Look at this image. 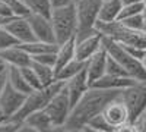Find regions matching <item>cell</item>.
<instances>
[{
    "label": "cell",
    "instance_id": "obj_42",
    "mask_svg": "<svg viewBox=\"0 0 146 132\" xmlns=\"http://www.w3.org/2000/svg\"><path fill=\"white\" fill-rule=\"evenodd\" d=\"M142 0H121V3H123V6L126 5H133V3H140Z\"/></svg>",
    "mask_w": 146,
    "mask_h": 132
},
{
    "label": "cell",
    "instance_id": "obj_37",
    "mask_svg": "<svg viewBox=\"0 0 146 132\" xmlns=\"http://www.w3.org/2000/svg\"><path fill=\"white\" fill-rule=\"evenodd\" d=\"M123 46H124V44H123ZM124 49L129 52L130 56L139 59V60H142L143 56H145V53H146L145 49H140V47H135V46H124Z\"/></svg>",
    "mask_w": 146,
    "mask_h": 132
},
{
    "label": "cell",
    "instance_id": "obj_8",
    "mask_svg": "<svg viewBox=\"0 0 146 132\" xmlns=\"http://www.w3.org/2000/svg\"><path fill=\"white\" fill-rule=\"evenodd\" d=\"M44 110L50 116L51 122L54 125H66L67 119L70 116V112H72V103L69 100V95H67L64 87L62 91H58L51 98V101L47 104Z\"/></svg>",
    "mask_w": 146,
    "mask_h": 132
},
{
    "label": "cell",
    "instance_id": "obj_12",
    "mask_svg": "<svg viewBox=\"0 0 146 132\" xmlns=\"http://www.w3.org/2000/svg\"><path fill=\"white\" fill-rule=\"evenodd\" d=\"M102 40L104 35L100 31L82 40H76V59L82 62H88L95 53H98L102 49Z\"/></svg>",
    "mask_w": 146,
    "mask_h": 132
},
{
    "label": "cell",
    "instance_id": "obj_41",
    "mask_svg": "<svg viewBox=\"0 0 146 132\" xmlns=\"http://www.w3.org/2000/svg\"><path fill=\"white\" fill-rule=\"evenodd\" d=\"M7 121H10V119H9V116L6 115V112L3 110V107L0 106V125H3V123L7 122Z\"/></svg>",
    "mask_w": 146,
    "mask_h": 132
},
{
    "label": "cell",
    "instance_id": "obj_46",
    "mask_svg": "<svg viewBox=\"0 0 146 132\" xmlns=\"http://www.w3.org/2000/svg\"><path fill=\"white\" fill-rule=\"evenodd\" d=\"M142 3H143V6H145V9H146V0H142Z\"/></svg>",
    "mask_w": 146,
    "mask_h": 132
},
{
    "label": "cell",
    "instance_id": "obj_22",
    "mask_svg": "<svg viewBox=\"0 0 146 132\" xmlns=\"http://www.w3.org/2000/svg\"><path fill=\"white\" fill-rule=\"evenodd\" d=\"M19 47H22L28 54L32 56H38V54H44V53H51V52H57L58 44H51V43H44V41H31V43H25V44H19Z\"/></svg>",
    "mask_w": 146,
    "mask_h": 132
},
{
    "label": "cell",
    "instance_id": "obj_27",
    "mask_svg": "<svg viewBox=\"0 0 146 132\" xmlns=\"http://www.w3.org/2000/svg\"><path fill=\"white\" fill-rule=\"evenodd\" d=\"M21 70H22L23 76H25L27 82L29 84V87H31L32 90H40V88H42V84H41L38 75H36V72L32 69L31 65H29V66H25V68H21Z\"/></svg>",
    "mask_w": 146,
    "mask_h": 132
},
{
    "label": "cell",
    "instance_id": "obj_14",
    "mask_svg": "<svg viewBox=\"0 0 146 132\" xmlns=\"http://www.w3.org/2000/svg\"><path fill=\"white\" fill-rule=\"evenodd\" d=\"M91 88L89 85V81H88V75H86V68L85 70H82L79 75H76L75 78L69 79L67 82H64V90L69 95V100L72 103V109L75 106L88 90Z\"/></svg>",
    "mask_w": 146,
    "mask_h": 132
},
{
    "label": "cell",
    "instance_id": "obj_39",
    "mask_svg": "<svg viewBox=\"0 0 146 132\" xmlns=\"http://www.w3.org/2000/svg\"><path fill=\"white\" fill-rule=\"evenodd\" d=\"M15 132H40V131L35 129V128H32L31 125H28V123H25V122H21V123L18 125V128H16Z\"/></svg>",
    "mask_w": 146,
    "mask_h": 132
},
{
    "label": "cell",
    "instance_id": "obj_1",
    "mask_svg": "<svg viewBox=\"0 0 146 132\" xmlns=\"http://www.w3.org/2000/svg\"><path fill=\"white\" fill-rule=\"evenodd\" d=\"M120 91H111V90H101L91 87L83 97L73 106L70 112V116L66 122V128L70 132H79L86 126L95 116L102 113L104 107L111 101L113 98L118 97Z\"/></svg>",
    "mask_w": 146,
    "mask_h": 132
},
{
    "label": "cell",
    "instance_id": "obj_6",
    "mask_svg": "<svg viewBox=\"0 0 146 132\" xmlns=\"http://www.w3.org/2000/svg\"><path fill=\"white\" fill-rule=\"evenodd\" d=\"M96 29L102 35L110 37L124 46H135L146 50V31H135L124 27L120 21L115 22H101L98 21Z\"/></svg>",
    "mask_w": 146,
    "mask_h": 132
},
{
    "label": "cell",
    "instance_id": "obj_47",
    "mask_svg": "<svg viewBox=\"0 0 146 132\" xmlns=\"http://www.w3.org/2000/svg\"><path fill=\"white\" fill-rule=\"evenodd\" d=\"M102 2H105V0H102Z\"/></svg>",
    "mask_w": 146,
    "mask_h": 132
},
{
    "label": "cell",
    "instance_id": "obj_35",
    "mask_svg": "<svg viewBox=\"0 0 146 132\" xmlns=\"http://www.w3.org/2000/svg\"><path fill=\"white\" fill-rule=\"evenodd\" d=\"M13 18H16V16H15L13 12H12V9L9 7V5L5 0H0V21L3 22V25Z\"/></svg>",
    "mask_w": 146,
    "mask_h": 132
},
{
    "label": "cell",
    "instance_id": "obj_5",
    "mask_svg": "<svg viewBox=\"0 0 146 132\" xmlns=\"http://www.w3.org/2000/svg\"><path fill=\"white\" fill-rule=\"evenodd\" d=\"M102 46H104V49L107 50V53L110 56L114 57L117 62H120L121 65H123V68L126 69L129 76L135 78L136 81H146V69H145L142 60L130 56L129 52L124 49V46L121 43L104 35Z\"/></svg>",
    "mask_w": 146,
    "mask_h": 132
},
{
    "label": "cell",
    "instance_id": "obj_23",
    "mask_svg": "<svg viewBox=\"0 0 146 132\" xmlns=\"http://www.w3.org/2000/svg\"><path fill=\"white\" fill-rule=\"evenodd\" d=\"M32 69L36 72V75H38L42 87H48L54 84L57 79H56V70L53 66H48V65H42V63H38V62H34L31 63Z\"/></svg>",
    "mask_w": 146,
    "mask_h": 132
},
{
    "label": "cell",
    "instance_id": "obj_25",
    "mask_svg": "<svg viewBox=\"0 0 146 132\" xmlns=\"http://www.w3.org/2000/svg\"><path fill=\"white\" fill-rule=\"evenodd\" d=\"M27 6L29 7L31 13H38L44 16H51L53 6H51V0H25Z\"/></svg>",
    "mask_w": 146,
    "mask_h": 132
},
{
    "label": "cell",
    "instance_id": "obj_20",
    "mask_svg": "<svg viewBox=\"0 0 146 132\" xmlns=\"http://www.w3.org/2000/svg\"><path fill=\"white\" fill-rule=\"evenodd\" d=\"M86 68V62H82L79 59H73L72 62H69L67 65H64L56 74V79L62 81V82H67L69 79L75 78L76 75H79L82 70H85Z\"/></svg>",
    "mask_w": 146,
    "mask_h": 132
},
{
    "label": "cell",
    "instance_id": "obj_33",
    "mask_svg": "<svg viewBox=\"0 0 146 132\" xmlns=\"http://www.w3.org/2000/svg\"><path fill=\"white\" fill-rule=\"evenodd\" d=\"M9 72H10V65L6 63L3 59L0 57V92H2L9 84Z\"/></svg>",
    "mask_w": 146,
    "mask_h": 132
},
{
    "label": "cell",
    "instance_id": "obj_4",
    "mask_svg": "<svg viewBox=\"0 0 146 132\" xmlns=\"http://www.w3.org/2000/svg\"><path fill=\"white\" fill-rule=\"evenodd\" d=\"M102 0H76V18H78V32L76 40L95 34L96 23L100 21V7Z\"/></svg>",
    "mask_w": 146,
    "mask_h": 132
},
{
    "label": "cell",
    "instance_id": "obj_15",
    "mask_svg": "<svg viewBox=\"0 0 146 132\" xmlns=\"http://www.w3.org/2000/svg\"><path fill=\"white\" fill-rule=\"evenodd\" d=\"M107 60H108V53L102 46V49L98 53H95L86 62V75L89 85H92L95 81H98L107 74Z\"/></svg>",
    "mask_w": 146,
    "mask_h": 132
},
{
    "label": "cell",
    "instance_id": "obj_28",
    "mask_svg": "<svg viewBox=\"0 0 146 132\" xmlns=\"http://www.w3.org/2000/svg\"><path fill=\"white\" fill-rule=\"evenodd\" d=\"M12 9V12L15 13V16H28L31 13L29 7L27 6L25 0H5Z\"/></svg>",
    "mask_w": 146,
    "mask_h": 132
},
{
    "label": "cell",
    "instance_id": "obj_9",
    "mask_svg": "<svg viewBox=\"0 0 146 132\" xmlns=\"http://www.w3.org/2000/svg\"><path fill=\"white\" fill-rule=\"evenodd\" d=\"M121 94V92H120ZM102 116L105 117V121L108 122V125L111 128H115V126H120L126 122L130 121V113H129V109L126 103L123 101V98L120 97H115L110 101L102 110Z\"/></svg>",
    "mask_w": 146,
    "mask_h": 132
},
{
    "label": "cell",
    "instance_id": "obj_26",
    "mask_svg": "<svg viewBox=\"0 0 146 132\" xmlns=\"http://www.w3.org/2000/svg\"><path fill=\"white\" fill-rule=\"evenodd\" d=\"M120 22L123 23L124 27L135 29V31H145V12L135 16H129L124 19H120Z\"/></svg>",
    "mask_w": 146,
    "mask_h": 132
},
{
    "label": "cell",
    "instance_id": "obj_10",
    "mask_svg": "<svg viewBox=\"0 0 146 132\" xmlns=\"http://www.w3.org/2000/svg\"><path fill=\"white\" fill-rule=\"evenodd\" d=\"M28 21L32 27L34 35L38 41H44V43H51V44H57L56 40V34H54V28L51 19L44 15H38V13H29Z\"/></svg>",
    "mask_w": 146,
    "mask_h": 132
},
{
    "label": "cell",
    "instance_id": "obj_18",
    "mask_svg": "<svg viewBox=\"0 0 146 132\" xmlns=\"http://www.w3.org/2000/svg\"><path fill=\"white\" fill-rule=\"evenodd\" d=\"M73 59H76V38L69 40L63 44H58V49L56 52V66H54L56 74L64 65L72 62Z\"/></svg>",
    "mask_w": 146,
    "mask_h": 132
},
{
    "label": "cell",
    "instance_id": "obj_2",
    "mask_svg": "<svg viewBox=\"0 0 146 132\" xmlns=\"http://www.w3.org/2000/svg\"><path fill=\"white\" fill-rule=\"evenodd\" d=\"M64 87V82L62 81H56L54 84H51V85L48 87H42L40 90H34L31 91L27 98H25V103H23V106L21 107V110L10 119V121H16V122H23L25 119L35 113V112H40V110H44L47 104L51 101V98L54 97V95L62 91Z\"/></svg>",
    "mask_w": 146,
    "mask_h": 132
},
{
    "label": "cell",
    "instance_id": "obj_34",
    "mask_svg": "<svg viewBox=\"0 0 146 132\" xmlns=\"http://www.w3.org/2000/svg\"><path fill=\"white\" fill-rule=\"evenodd\" d=\"M34 62H38L42 65H48V66H56V52L51 53H44V54H38V56H32Z\"/></svg>",
    "mask_w": 146,
    "mask_h": 132
},
{
    "label": "cell",
    "instance_id": "obj_43",
    "mask_svg": "<svg viewBox=\"0 0 146 132\" xmlns=\"http://www.w3.org/2000/svg\"><path fill=\"white\" fill-rule=\"evenodd\" d=\"M142 63H143V66H145V69H146V53H145V56H143V59H142Z\"/></svg>",
    "mask_w": 146,
    "mask_h": 132
},
{
    "label": "cell",
    "instance_id": "obj_16",
    "mask_svg": "<svg viewBox=\"0 0 146 132\" xmlns=\"http://www.w3.org/2000/svg\"><path fill=\"white\" fill-rule=\"evenodd\" d=\"M136 82L135 78L131 76H117V75H108L105 74L102 78L95 81L91 87L101 88V90H111V91H120L124 90Z\"/></svg>",
    "mask_w": 146,
    "mask_h": 132
},
{
    "label": "cell",
    "instance_id": "obj_29",
    "mask_svg": "<svg viewBox=\"0 0 146 132\" xmlns=\"http://www.w3.org/2000/svg\"><path fill=\"white\" fill-rule=\"evenodd\" d=\"M107 74L108 75H117V76H129L126 69L123 68V65L120 62H117L110 54H108V60H107Z\"/></svg>",
    "mask_w": 146,
    "mask_h": 132
},
{
    "label": "cell",
    "instance_id": "obj_24",
    "mask_svg": "<svg viewBox=\"0 0 146 132\" xmlns=\"http://www.w3.org/2000/svg\"><path fill=\"white\" fill-rule=\"evenodd\" d=\"M23 122L28 123V125H31V126H32V128H35V129H38L40 132L45 131L48 126L54 125V123L51 122L50 116H48V115L45 113V110H40V112H35V113L29 115V116H28Z\"/></svg>",
    "mask_w": 146,
    "mask_h": 132
},
{
    "label": "cell",
    "instance_id": "obj_30",
    "mask_svg": "<svg viewBox=\"0 0 146 132\" xmlns=\"http://www.w3.org/2000/svg\"><path fill=\"white\" fill-rule=\"evenodd\" d=\"M18 44H19V41L5 27L0 29V52L7 50V49H10V47H15Z\"/></svg>",
    "mask_w": 146,
    "mask_h": 132
},
{
    "label": "cell",
    "instance_id": "obj_44",
    "mask_svg": "<svg viewBox=\"0 0 146 132\" xmlns=\"http://www.w3.org/2000/svg\"><path fill=\"white\" fill-rule=\"evenodd\" d=\"M145 31H146V10H145Z\"/></svg>",
    "mask_w": 146,
    "mask_h": 132
},
{
    "label": "cell",
    "instance_id": "obj_32",
    "mask_svg": "<svg viewBox=\"0 0 146 132\" xmlns=\"http://www.w3.org/2000/svg\"><path fill=\"white\" fill-rule=\"evenodd\" d=\"M86 126L94 128V129H98V131H104V132H111L113 131V128L108 125V122L105 121V117L102 116V113L98 115V116H95Z\"/></svg>",
    "mask_w": 146,
    "mask_h": 132
},
{
    "label": "cell",
    "instance_id": "obj_7",
    "mask_svg": "<svg viewBox=\"0 0 146 132\" xmlns=\"http://www.w3.org/2000/svg\"><path fill=\"white\" fill-rule=\"evenodd\" d=\"M120 97L129 109L130 122H137L146 115V81H136L121 91Z\"/></svg>",
    "mask_w": 146,
    "mask_h": 132
},
{
    "label": "cell",
    "instance_id": "obj_36",
    "mask_svg": "<svg viewBox=\"0 0 146 132\" xmlns=\"http://www.w3.org/2000/svg\"><path fill=\"white\" fill-rule=\"evenodd\" d=\"M111 132H139V126L136 122H126L123 125H120V126H115L113 128Z\"/></svg>",
    "mask_w": 146,
    "mask_h": 132
},
{
    "label": "cell",
    "instance_id": "obj_3",
    "mask_svg": "<svg viewBox=\"0 0 146 132\" xmlns=\"http://www.w3.org/2000/svg\"><path fill=\"white\" fill-rule=\"evenodd\" d=\"M50 19H51L53 28H54L57 44H63L69 40L76 38L78 18H76L75 5L64 6V7H54Z\"/></svg>",
    "mask_w": 146,
    "mask_h": 132
},
{
    "label": "cell",
    "instance_id": "obj_11",
    "mask_svg": "<svg viewBox=\"0 0 146 132\" xmlns=\"http://www.w3.org/2000/svg\"><path fill=\"white\" fill-rule=\"evenodd\" d=\"M25 98H27V94L19 92L10 84H7L6 88L0 92V106L3 107V110L6 112L9 119H12L21 110V107L25 103Z\"/></svg>",
    "mask_w": 146,
    "mask_h": 132
},
{
    "label": "cell",
    "instance_id": "obj_38",
    "mask_svg": "<svg viewBox=\"0 0 146 132\" xmlns=\"http://www.w3.org/2000/svg\"><path fill=\"white\" fill-rule=\"evenodd\" d=\"M76 0H51V6L54 7H64V6H70L75 5Z\"/></svg>",
    "mask_w": 146,
    "mask_h": 132
},
{
    "label": "cell",
    "instance_id": "obj_17",
    "mask_svg": "<svg viewBox=\"0 0 146 132\" xmlns=\"http://www.w3.org/2000/svg\"><path fill=\"white\" fill-rule=\"evenodd\" d=\"M0 57L10 66H16V68H25L32 63L31 54H28L22 47H19V44L15 47H10L7 50L0 52Z\"/></svg>",
    "mask_w": 146,
    "mask_h": 132
},
{
    "label": "cell",
    "instance_id": "obj_40",
    "mask_svg": "<svg viewBox=\"0 0 146 132\" xmlns=\"http://www.w3.org/2000/svg\"><path fill=\"white\" fill-rule=\"evenodd\" d=\"M42 132H70V131L66 128V125H51Z\"/></svg>",
    "mask_w": 146,
    "mask_h": 132
},
{
    "label": "cell",
    "instance_id": "obj_19",
    "mask_svg": "<svg viewBox=\"0 0 146 132\" xmlns=\"http://www.w3.org/2000/svg\"><path fill=\"white\" fill-rule=\"evenodd\" d=\"M123 9L121 0H105L100 7V21L101 22H115L120 19V13Z\"/></svg>",
    "mask_w": 146,
    "mask_h": 132
},
{
    "label": "cell",
    "instance_id": "obj_21",
    "mask_svg": "<svg viewBox=\"0 0 146 132\" xmlns=\"http://www.w3.org/2000/svg\"><path fill=\"white\" fill-rule=\"evenodd\" d=\"M9 84L15 90H18L19 92H23V94H29L31 91H34L29 84L27 82L25 76H23L21 68H16V66H10V72H9Z\"/></svg>",
    "mask_w": 146,
    "mask_h": 132
},
{
    "label": "cell",
    "instance_id": "obj_13",
    "mask_svg": "<svg viewBox=\"0 0 146 132\" xmlns=\"http://www.w3.org/2000/svg\"><path fill=\"white\" fill-rule=\"evenodd\" d=\"M5 28L19 41V44H25V43H31L36 40L27 16H16L13 19H10L9 22L5 23Z\"/></svg>",
    "mask_w": 146,
    "mask_h": 132
},
{
    "label": "cell",
    "instance_id": "obj_31",
    "mask_svg": "<svg viewBox=\"0 0 146 132\" xmlns=\"http://www.w3.org/2000/svg\"><path fill=\"white\" fill-rule=\"evenodd\" d=\"M146 9L143 6V3H133V5H126L121 9V13H120V19H124V18H129V16H135V15H139V13H143ZM118 19V21H120Z\"/></svg>",
    "mask_w": 146,
    "mask_h": 132
},
{
    "label": "cell",
    "instance_id": "obj_45",
    "mask_svg": "<svg viewBox=\"0 0 146 132\" xmlns=\"http://www.w3.org/2000/svg\"><path fill=\"white\" fill-rule=\"evenodd\" d=\"M3 27H5V25H3V22H2V21H0V29H2Z\"/></svg>",
    "mask_w": 146,
    "mask_h": 132
}]
</instances>
